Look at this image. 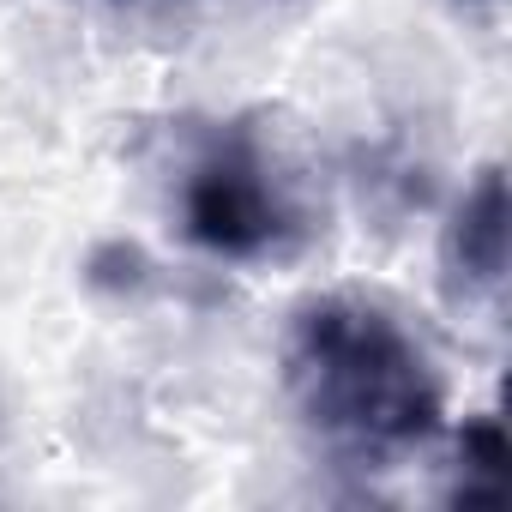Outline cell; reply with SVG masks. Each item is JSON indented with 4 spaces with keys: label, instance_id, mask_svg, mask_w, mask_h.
<instances>
[{
    "label": "cell",
    "instance_id": "7a4b0ae2",
    "mask_svg": "<svg viewBox=\"0 0 512 512\" xmlns=\"http://www.w3.org/2000/svg\"><path fill=\"white\" fill-rule=\"evenodd\" d=\"M181 235L211 260L235 266L278 260V253L302 247L308 205L278 145L260 133V121H229L205 133V145L181 175Z\"/></svg>",
    "mask_w": 512,
    "mask_h": 512
},
{
    "label": "cell",
    "instance_id": "277c9868",
    "mask_svg": "<svg viewBox=\"0 0 512 512\" xmlns=\"http://www.w3.org/2000/svg\"><path fill=\"white\" fill-rule=\"evenodd\" d=\"M506 470H512V440L500 416H470L458 434V464H452V500L458 506H500L506 500Z\"/></svg>",
    "mask_w": 512,
    "mask_h": 512
},
{
    "label": "cell",
    "instance_id": "5b68a950",
    "mask_svg": "<svg viewBox=\"0 0 512 512\" xmlns=\"http://www.w3.org/2000/svg\"><path fill=\"white\" fill-rule=\"evenodd\" d=\"M464 7H494V0H464Z\"/></svg>",
    "mask_w": 512,
    "mask_h": 512
},
{
    "label": "cell",
    "instance_id": "6da1fadb",
    "mask_svg": "<svg viewBox=\"0 0 512 512\" xmlns=\"http://www.w3.org/2000/svg\"><path fill=\"white\" fill-rule=\"evenodd\" d=\"M284 386L320 446L362 470L422 452L446 422V392L422 338L356 290L314 296L290 314Z\"/></svg>",
    "mask_w": 512,
    "mask_h": 512
},
{
    "label": "cell",
    "instance_id": "3957f363",
    "mask_svg": "<svg viewBox=\"0 0 512 512\" xmlns=\"http://www.w3.org/2000/svg\"><path fill=\"white\" fill-rule=\"evenodd\" d=\"M506 247H512V199L506 169L482 163L476 181L458 193L446 235H440V278L452 302H488L506 284Z\"/></svg>",
    "mask_w": 512,
    "mask_h": 512
}]
</instances>
